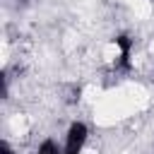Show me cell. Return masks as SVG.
<instances>
[{
    "label": "cell",
    "instance_id": "obj_1",
    "mask_svg": "<svg viewBox=\"0 0 154 154\" xmlns=\"http://www.w3.org/2000/svg\"><path fill=\"white\" fill-rule=\"evenodd\" d=\"M34 154H63V144H58L53 137H46L38 142V147L34 149Z\"/></svg>",
    "mask_w": 154,
    "mask_h": 154
}]
</instances>
